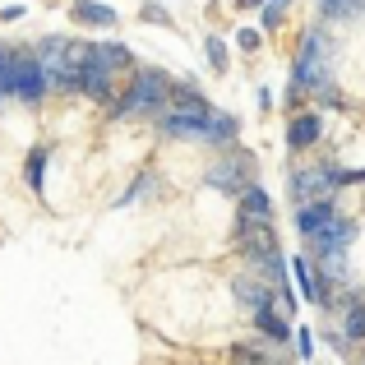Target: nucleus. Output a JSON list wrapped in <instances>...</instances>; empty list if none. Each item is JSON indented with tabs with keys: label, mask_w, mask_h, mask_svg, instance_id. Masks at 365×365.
<instances>
[{
	"label": "nucleus",
	"mask_w": 365,
	"mask_h": 365,
	"mask_svg": "<svg viewBox=\"0 0 365 365\" xmlns=\"http://www.w3.org/2000/svg\"><path fill=\"white\" fill-rule=\"evenodd\" d=\"M333 217H338V208H333L329 199H324V204H305V208H296V232H301L305 241H314Z\"/></svg>",
	"instance_id": "9d476101"
},
{
	"label": "nucleus",
	"mask_w": 365,
	"mask_h": 365,
	"mask_svg": "<svg viewBox=\"0 0 365 365\" xmlns=\"http://www.w3.org/2000/svg\"><path fill=\"white\" fill-rule=\"evenodd\" d=\"M351 236H356V227H351V217H333V222L329 227H324V232L319 236H314V259H319V264H324V259H342V250H347V241H351Z\"/></svg>",
	"instance_id": "0eeeda50"
},
{
	"label": "nucleus",
	"mask_w": 365,
	"mask_h": 365,
	"mask_svg": "<svg viewBox=\"0 0 365 365\" xmlns=\"http://www.w3.org/2000/svg\"><path fill=\"white\" fill-rule=\"evenodd\" d=\"M14 65H19V51L0 46V102L14 98Z\"/></svg>",
	"instance_id": "aec40b11"
},
{
	"label": "nucleus",
	"mask_w": 365,
	"mask_h": 365,
	"mask_svg": "<svg viewBox=\"0 0 365 365\" xmlns=\"http://www.w3.org/2000/svg\"><path fill=\"white\" fill-rule=\"evenodd\" d=\"M250 176H255V158L241 153V148L227 153V162H213V167H208V185L222 190V195H245Z\"/></svg>",
	"instance_id": "7ed1b4c3"
},
{
	"label": "nucleus",
	"mask_w": 365,
	"mask_h": 365,
	"mask_svg": "<svg viewBox=\"0 0 365 365\" xmlns=\"http://www.w3.org/2000/svg\"><path fill=\"white\" fill-rule=\"evenodd\" d=\"M268 213H273V199H268L264 185H250L241 195V213H236V227H268Z\"/></svg>",
	"instance_id": "6e6552de"
},
{
	"label": "nucleus",
	"mask_w": 365,
	"mask_h": 365,
	"mask_svg": "<svg viewBox=\"0 0 365 365\" xmlns=\"http://www.w3.org/2000/svg\"><path fill=\"white\" fill-rule=\"evenodd\" d=\"M236 250L245 259H255V264H264L268 255H277V241L268 227H236Z\"/></svg>",
	"instance_id": "1a4fd4ad"
},
{
	"label": "nucleus",
	"mask_w": 365,
	"mask_h": 365,
	"mask_svg": "<svg viewBox=\"0 0 365 365\" xmlns=\"http://www.w3.org/2000/svg\"><path fill=\"white\" fill-rule=\"evenodd\" d=\"M282 14H287V0H268V9H264V28H277V24H282Z\"/></svg>",
	"instance_id": "5701e85b"
},
{
	"label": "nucleus",
	"mask_w": 365,
	"mask_h": 365,
	"mask_svg": "<svg viewBox=\"0 0 365 365\" xmlns=\"http://www.w3.org/2000/svg\"><path fill=\"white\" fill-rule=\"evenodd\" d=\"M46 88H51V79H46L42 61H37V56H28V51H19V65H14V98L42 102Z\"/></svg>",
	"instance_id": "39448f33"
},
{
	"label": "nucleus",
	"mask_w": 365,
	"mask_h": 365,
	"mask_svg": "<svg viewBox=\"0 0 365 365\" xmlns=\"http://www.w3.org/2000/svg\"><path fill=\"white\" fill-rule=\"evenodd\" d=\"M329 190H338V185H333V167H319V171H292V199H296V208L324 204V199H329Z\"/></svg>",
	"instance_id": "423d86ee"
},
{
	"label": "nucleus",
	"mask_w": 365,
	"mask_h": 365,
	"mask_svg": "<svg viewBox=\"0 0 365 365\" xmlns=\"http://www.w3.org/2000/svg\"><path fill=\"white\" fill-rule=\"evenodd\" d=\"M236 42H241V51H250V56H255L264 37H259V28H241V37H236Z\"/></svg>",
	"instance_id": "393cba45"
},
{
	"label": "nucleus",
	"mask_w": 365,
	"mask_h": 365,
	"mask_svg": "<svg viewBox=\"0 0 365 365\" xmlns=\"http://www.w3.org/2000/svg\"><path fill=\"white\" fill-rule=\"evenodd\" d=\"M46 158H51L46 148H33V153H28V185H33V190H42V176H46Z\"/></svg>",
	"instance_id": "412c9836"
},
{
	"label": "nucleus",
	"mask_w": 365,
	"mask_h": 365,
	"mask_svg": "<svg viewBox=\"0 0 365 365\" xmlns=\"http://www.w3.org/2000/svg\"><path fill=\"white\" fill-rule=\"evenodd\" d=\"M232 365H287V356L264 351V347H250V342H236V347H232Z\"/></svg>",
	"instance_id": "dca6fc26"
},
{
	"label": "nucleus",
	"mask_w": 365,
	"mask_h": 365,
	"mask_svg": "<svg viewBox=\"0 0 365 365\" xmlns=\"http://www.w3.org/2000/svg\"><path fill=\"white\" fill-rule=\"evenodd\" d=\"M171 111H185V116H213V107H208L204 98H199L195 88H176V98H171Z\"/></svg>",
	"instance_id": "a211bd4d"
},
{
	"label": "nucleus",
	"mask_w": 365,
	"mask_h": 365,
	"mask_svg": "<svg viewBox=\"0 0 365 365\" xmlns=\"http://www.w3.org/2000/svg\"><path fill=\"white\" fill-rule=\"evenodd\" d=\"M88 61H98L102 70H111V74H116L120 65H130V51H125L120 42H93V46H88Z\"/></svg>",
	"instance_id": "2eb2a0df"
},
{
	"label": "nucleus",
	"mask_w": 365,
	"mask_h": 365,
	"mask_svg": "<svg viewBox=\"0 0 365 365\" xmlns=\"http://www.w3.org/2000/svg\"><path fill=\"white\" fill-rule=\"evenodd\" d=\"M296 347H301V361H310V356H314V342H310V329H301V333H296Z\"/></svg>",
	"instance_id": "bb28decb"
},
{
	"label": "nucleus",
	"mask_w": 365,
	"mask_h": 365,
	"mask_svg": "<svg viewBox=\"0 0 365 365\" xmlns=\"http://www.w3.org/2000/svg\"><path fill=\"white\" fill-rule=\"evenodd\" d=\"M204 51H208V65H213V70H227V42L222 37H208Z\"/></svg>",
	"instance_id": "4be33fe9"
},
{
	"label": "nucleus",
	"mask_w": 365,
	"mask_h": 365,
	"mask_svg": "<svg viewBox=\"0 0 365 365\" xmlns=\"http://www.w3.org/2000/svg\"><path fill=\"white\" fill-rule=\"evenodd\" d=\"M70 14H74V24H88V28H111L116 24V9L98 5V0H74Z\"/></svg>",
	"instance_id": "f8f14e48"
},
{
	"label": "nucleus",
	"mask_w": 365,
	"mask_h": 365,
	"mask_svg": "<svg viewBox=\"0 0 365 365\" xmlns=\"http://www.w3.org/2000/svg\"><path fill=\"white\" fill-rule=\"evenodd\" d=\"M292 273H296V287H301L305 301H324V282H314L310 259H305V255H296V259H292Z\"/></svg>",
	"instance_id": "f3484780"
},
{
	"label": "nucleus",
	"mask_w": 365,
	"mask_h": 365,
	"mask_svg": "<svg viewBox=\"0 0 365 365\" xmlns=\"http://www.w3.org/2000/svg\"><path fill=\"white\" fill-rule=\"evenodd\" d=\"M255 329H259V338H268V342H287L292 338V324H287V314L277 310H255Z\"/></svg>",
	"instance_id": "ddd939ff"
},
{
	"label": "nucleus",
	"mask_w": 365,
	"mask_h": 365,
	"mask_svg": "<svg viewBox=\"0 0 365 365\" xmlns=\"http://www.w3.org/2000/svg\"><path fill=\"white\" fill-rule=\"evenodd\" d=\"M342 342H365V301H347V319H342Z\"/></svg>",
	"instance_id": "6ab92c4d"
},
{
	"label": "nucleus",
	"mask_w": 365,
	"mask_h": 365,
	"mask_svg": "<svg viewBox=\"0 0 365 365\" xmlns=\"http://www.w3.org/2000/svg\"><path fill=\"white\" fill-rule=\"evenodd\" d=\"M139 19H143V24H171V14H167L162 5H143V9H139Z\"/></svg>",
	"instance_id": "b1692460"
},
{
	"label": "nucleus",
	"mask_w": 365,
	"mask_h": 365,
	"mask_svg": "<svg viewBox=\"0 0 365 365\" xmlns=\"http://www.w3.org/2000/svg\"><path fill=\"white\" fill-rule=\"evenodd\" d=\"M171 98H176V83H171L162 70H153V65H148V70H134L130 93L111 107V116H130V111H167Z\"/></svg>",
	"instance_id": "f257e3e1"
},
{
	"label": "nucleus",
	"mask_w": 365,
	"mask_h": 365,
	"mask_svg": "<svg viewBox=\"0 0 365 365\" xmlns=\"http://www.w3.org/2000/svg\"><path fill=\"white\" fill-rule=\"evenodd\" d=\"M319 134H324L319 116H296L292 125H287V143H292L296 153H301V148H310V143H319Z\"/></svg>",
	"instance_id": "4468645a"
},
{
	"label": "nucleus",
	"mask_w": 365,
	"mask_h": 365,
	"mask_svg": "<svg viewBox=\"0 0 365 365\" xmlns=\"http://www.w3.org/2000/svg\"><path fill=\"white\" fill-rule=\"evenodd\" d=\"M241 9H268V0H236Z\"/></svg>",
	"instance_id": "cd10ccee"
},
{
	"label": "nucleus",
	"mask_w": 365,
	"mask_h": 365,
	"mask_svg": "<svg viewBox=\"0 0 365 365\" xmlns=\"http://www.w3.org/2000/svg\"><path fill=\"white\" fill-rule=\"evenodd\" d=\"M329 33L324 28H310L301 42V56H296V79H292V98H301V88H324V74H329Z\"/></svg>",
	"instance_id": "f03ea898"
},
{
	"label": "nucleus",
	"mask_w": 365,
	"mask_h": 365,
	"mask_svg": "<svg viewBox=\"0 0 365 365\" xmlns=\"http://www.w3.org/2000/svg\"><path fill=\"white\" fill-rule=\"evenodd\" d=\"M158 130L167 134V139H199V143H217V125L213 116H185V111H171V116L158 120Z\"/></svg>",
	"instance_id": "20e7f679"
},
{
	"label": "nucleus",
	"mask_w": 365,
	"mask_h": 365,
	"mask_svg": "<svg viewBox=\"0 0 365 365\" xmlns=\"http://www.w3.org/2000/svg\"><path fill=\"white\" fill-rule=\"evenodd\" d=\"M351 9H356V0H324V14H329V19L351 14Z\"/></svg>",
	"instance_id": "a878e982"
},
{
	"label": "nucleus",
	"mask_w": 365,
	"mask_h": 365,
	"mask_svg": "<svg viewBox=\"0 0 365 365\" xmlns=\"http://www.w3.org/2000/svg\"><path fill=\"white\" fill-rule=\"evenodd\" d=\"M236 301H245L250 310H273L277 305V287L259 282V277H236Z\"/></svg>",
	"instance_id": "9b49d317"
}]
</instances>
